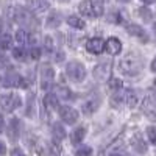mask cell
<instances>
[{
  "mask_svg": "<svg viewBox=\"0 0 156 156\" xmlns=\"http://www.w3.org/2000/svg\"><path fill=\"white\" fill-rule=\"evenodd\" d=\"M14 20L17 23H20L23 28H28V30H36L39 27V20L34 17L33 12L22 6L14 8Z\"/></svg>",
  "mask_w": 156,
  "mask_h": 156,
  "instance_id": "obj_2",
  "label": "cell"
},
{
  "mask_svg": "<svg viewBox=\"0 0 156 156\" xmlns=\"http://www.w3.org/2000/svg\"><path fill=\"white\" fill-rule=\"evenodd\" d=\"M125 14H123V12L122 11H112L111 12V14L108 16V20L109 22H114V23H122V17H123Z\"/></svg>",
  "mask_w": 156,
  "mask_h": 156,
  "instance_id": "obj_30",
  "label": "cell"
},
{
  "mask_svg": "<svg viewBox=\"0 0 156 156\" xmlns=\"http://www.w3.org/2000/svg\"><path fill=\"white\" fill-rule=\"evenodd\" d=\"M153 86H154V89H156V80H154V83H153Z\"/></svg>",
  "mask_w": 156,
  "mask_h": 156,
  "instance_id": "obj_47",
  "label": "cell"
},
{
  "mask_svg": "<svg viewBox=\"0 0 156 156\" xmlns=\"http://www.w3.org/2000/svg\"><path fill=\"white\" fill-rule=\"evenodd\" d=\"M59 25H61V14L56 11L50 12L48 17H47V27L48 28H58Z\"/></svg>",
  "mask_w": 156,
  "mask_h": 156,
  "instance_id": "obj_22",
  "label": "cell"
},
{
  "mask_svg": "<svg viewBox=\"0 0 156 156\" xmlns=\"http://www.w3.org/2000/svg\"><path fill=\"white\" fill-rule=\"evenodd\" d=\"M105 50L109 55H119L122 51V42L117 37H109L105 42Z\"/></svg>",
  "mask_w": 156,
  "mask_h": 156,
  "instance_id": "obj_13",
  "label": "cell"
},
{
  "mask_svg": "<svg viewBox=\"0 0 156 156\" xmlns=\"http://www.w3.org/2000/svg\"><path fill=\"white\" fill-rule=\"evenodd\" d=\"M31 108H33V95L30 94V95H28V109H27V115H33Z\"/></svg>",
  "mask_w": 156,
  "mask_h": 156,
  "instance_id": "obj_35",
  "label": "cell"
},
{
  "mask_svg": "<svg viewBox=\"0 0 156 156\" xmlns=\"http://www.w3.org/2000/svg\"><path fill=\"white\" fill-rule=\"evenodd\" d=\"M103 14V5L101 2H94V16H101Z\"/></svg>",
  "mask_w": 156,
  "mask_h": 156,
  "instance_id": "obj_33",
  "label": "cell"
},
{
  "mask_svg": "<svg viewBox=\"0 0 156 156\" xmlns=\"http://www.w3.org/2000/svg\"><path fill=\"white\" fill-rule=\"evenodd\" d=\"M51 133H53L55 140L61 142L64 139V136H66V129H64V126L59 125V123H53V126H51Z\"/></svg>",
  "mask_w": 156,
  "mask_h": 156,
  "instance_id": "obj_25",
  "label": "cell"
},
{
  "mask_svg": "<svg viewBox=\"0 0 156 156\" xmlns=\"http://www.w3.org/2000/svg\"><path fill=\"white\" fill-rule=\"evenodd\" d=\"M12 58L17 59V61H25L27 59V51L22 47H14L12 48Z\"/></svg>",
  "mask_w": 156,
  "mask_h": 156,
  "instance_id": "obj_26",
  "label": "cell"
},
{
  "mask_svg": "<svg viewBox=\"0 0 156 156\" xmlns=\"http://www.w3.org/2000/svg\"><path fill=\"white\" fill-rule=\"evenodd\" d=\"M56 2H69V0H56Z\"/></svg>",
  "mask_w": 156,
  "mask_h": 156,
  "instance_id": "obj_45",
  "label": "cell"
},
{
  "mask_svg": "<svg viewBox=\"0 0 156 156\" xmlns=\"http://www.w3.org/2000/svg\"><path fill=\"white\" fill-rule=\"evenodd\" d=\"M101 105V95L100 92H92L83 103V114L84 115H92Z\"/></svg>",
  "mask_w": 156,
  "mask_h": 156,
  "instance_id": "obj_4",
  "label": "cell"
},
{
  "mask_svg": "<svg viewBox=\"0 0 156 156\" xmlns=\"http://www.w3.org/2000/svg\"><path fill=\"white\" fill-rule=\"evenodd\" d=\"M123 103H126L129 108H134L137 105V94H136V90L126 89L125 94H123Z\"/></svg>",
  "mask_w": 156,
  "mask_h": 156,
  "instance_id": "obj_20",
  "label": "cell"
},
{
  "mask_svg": "<svg viewBox=\"0 0 156 156\" xmlns=\"http://www.w3.org/2000/svg\"><path fill=\"white\" fill-rule=\"evenodd\" d=\"M151 70H153V72H156V58L151 61Z\"/></svg>",
  "mask_w": 156,
  "mask_h": 156,
  "instance_id": "obj_41",
  "label": "cell"
},
{
  "mask_svg": "<svg viewBox=\"0 0 156 156\" xmlns=\"http://www.w3.org/2000/svg\"><path fill=\"white\" fill-rule=\"evenodd\" d=\"M3 129V119H2V115H0V131Z\"/></svg>",
  "mask_w": 156,
  "mask_h": 156,
  "instance_id": "obj_43",
  "label": "cell"
},
{
  "mask_svg": "<svg viewBox=\"0 0 156 156\" xmlns=\"http://www.w3.org/2000/svg\"><path fill=\"white\" fill-rule=\"evenodd\" d=\"M39 56H41V50H39L37 47L31 48V51H30V58H31V59H39Z\"/></svg>",
  "mask_w": 156,
  "mask_h": 156,
  "instance_id": "obj_34",
  "label": "cell"
},
{
  "mask_svg": "<svg viewBox=\"0 0 156 156\" xmlns=\"http://www.w3.org/2000/svg\"><path fill=\"white\" fill-rule=\"evenodd\" d=\"M12 47V39L9 34H2L0 36V48L2 50H8Z\"/></svg>",
  "mask_w": 156,
  "mask_h": 156,
  "instance_id": "obj_28",
  "label": "cell"
},
{
  "mask_svg": "<svg viewBox=\"0 0 156 156\" xmlns=\"http://www.w3.org/2000/svg\"><path fill=\"white\" fill-rule=\"evenodd\" d=\"M78 9H80V12L83 16H94V2L92 0H83V2H80V5H78Z\"/></svg>",
  "mask_w": 156,
  "mask_h": 156,
  "instance_id": "obj_19",
  "label": "cell"
},
{
  "mask_svg": "<svg viewBox=\"0 0 156 156\" xmlns=\"http://www.w3.org/2000/svg\"><path fill=\"white\" fill-rule=\"evenodd\" d=\"M119 2H129V0H119Z\"/></svg>",
  "mask_w": 156,
  "mask_h": 156,
  "instance_id": "obj_46",
  "label": "cell"
},
{
  "mask_svg": "<svg viewBox=\"0 0 156 156\" xmlns=\"http://www.w3.org/2000/svg\"><path fill=\"white\" fill-rule=\"evenodd\" d=\"M142 112H144L150 120L156 122V95H150L142 101Z\"/></svg>",
  "mask_w": 156,
  "mask_h": 156,
  "instance_id": "obj_6",
  "label": "cell"
},
{
  "mask_svg": "<svg viewBox=\"0 0 156 156\" xmlns=\"http://www.w3.org/2000/svg\"><path fill=\"white\" fill-rule=\"evenodd\" d=\"M126 31L131 34V36H136V37H139V39H142V41H147V34H145V31H144V28L142 27H139V25H136V23H128L126 25Z\"/></svg>",
  "mask_w": 156,
  "mask_h": 156,
  "instance_id": "obj_16",
  "label": "cell"
},
{
  "mask_svg": "<svg viewBox=\"0 0 156 156\" xmlns=\"http://www.w3.org/2000/svg\"><path fill=\"white\" fill-rule=\"evenodd\" d=\"M62 59H64V53H62V51H59V53H56V58H55V61L61 62Z\"/></svg>",
  "mask_w": 156,
  "mask_h": 156,
  "instance_id": "obj_40",
  "label": "cell"
},
{
  "mask_svg": "<svg viewBox=\"0 0 156 156\" xmlns=\"http://www.w3.org/2000/svg\"><path fill=\"white\" fill-rule=\"evenodd\" d=\"M25 3L30 8V11H34V12H44L50 6L48 0H25Z\"/></svg>",
  "mask_w": 156,
  "mask_h": 156,
  "instance_id": "obj_14",
  "label": "cell"
},
{
  "mask_svg": "<svg viewBox=\"0 0 156 156\" xmlns=\"http://www.w3.org/2000/svg\"><path fill=\"white\" fill-rule=\"evenodd\" d=\"M20 131H22L20 120L17 119V117H12V119L9 120V125H8V137H9V140L16 142L20 136Z\"/></svg>",
  "mask_w": 156,
  "mask_h": 156,
  "instance_id": "obj_11",
  "label": "cell"
},
{
  "mask_svg": "<svg viewBox=\"0 0 156 156\" xmlns=\"http://www.w3.org/2000/svg\"><path fill=\"white\" fill-rule=\"evenodd\" d=\"M56 97L64 98V100H70V98H73V92L66 86H56Z\"/></svg>",
  "mask_w": 156,
  "mask_h": 156,
  "instance_id": "obj_23",
  "label": "cell"
},
{
  "mask_svg": "<svg viewBox=\"0 0 156 156\" xmlns=\"http://www.w3.org/2000/svg\"><path fill=\"white\" fill-rule=\"evenodd\" d=\"M66 73L73 83H81L86 78V67L80 61H70L66 66Z\"/></svg>",
  "mask_w": 156,
  "mask_h": 156,
  "instance_id": "obj_3",
  "label": "cell"
},
{
  "mask_svg": "<svg viewBox=\"0 0 156 156\" xmlns=\"http://www.w3.org/2000/svg\"><path fill=\"white\" fill-rule=\"evenodd\" d=\"M51 47H53V44H51V39L50 37H45V50H51Z\"/></svg>",
  "mask_w": 156,
  "mask_h": 156,
  "instance_id": "obj_37",
  "label": "cell"
},
{
  "mask_svg": "<svg viewBox=\"0 0 156 156\" xmlns=\"http://www.w3.org/2000/svg\"><path fill=\"white\" fill-rule=\"evenodd\" d=\"M144 67V59L136 51H129L119 61V70L126 76H136Z\"/></svg>",
  "mask_w": 156,
  "mask_h": 156,
  "instance_id": "obj_1",
  "label": "cell"
},
{
  "mask_svg": "<svg viewBox=\"0 0 156 156\" xmlns=\"http://www.w3.org/2000/svg\"><path fill=\"white\" fill-rule=\"evenodd\" d=\"M44 106L50 108V109H59V101H58V97L56 94H47L44 97Z\"/></svg>",
  "mask_w": 156,
  "mask_h": 156,
  "instance_id": "obj_21",
  "label": "cell"
},
{
  "mask_svg": "<svg viewBox=\"0 0 156 156\" xmlns=\"http://www.w3.org/2000/svg\"><path fill=\"white\" fill-rule=\"evenodd\" d=\"M86 136V126H78L75 128L72 134H70V142H72V145H78L80 142L84 139Z\"/></svg>",
  "mask_w": 156,
  "mask_h": 156,
  "instance_id": "obj_18",
  "label": "cell"
},
{
  "mask_svg": "<svg viewBox=\"0 0 156 156\" xmlns=\"http://www.w3.org/2000/svg\"><path fill=\"white\" fill-rule=\"evenodd\" d=\"M153 30H154V36H156V23H153Z\"/></svg>",
  "mask_w": 156,
  "mask_h": 156,
  "instance_id": "obj_44",
  "label": "cell"
},
{
  "mask_svg": "<svg viewBox=\"0 0 156 156\" xmlns=\"http://www.w3.org/2000/svg\"><path fill=\"white\" fill-rule=\"evenodd\" d=\"M67 23L70 25L72 28H76V30H81V28H84V27H86V22H84V19L78 17V16H69Z\"/></svg>",
  "mask_w": 156,
  "mask_h": 156,
  "instance_id": "obj_24",
  "label": "cell"
},
{
  "mask_svg": "<svg viewBox=\"0 0 156 156\" xmlns=\"http://www.w3.org/2000/svg\"><path fill=\"white\" fill-rule=\"evenodd\" d=\"M86 48H87V51H90V53L98 55V53H101V51L105 50V41H103L101 37H92V39L87 41Z\"/></svg>",
  "mask_w": 156,
  "mask_h": 156,
  "instance_id": "obj_12",
  "label": "cell"
},
{
  "mask_svg": "<svg viewBox=\"0 0 156 156\" xmlns=\"http://www.w3.org/2000/svg\"><path fill=\"white\" fill-rule=\"evenodd\" d=\"M59 117L62 119L64 123H67V125H72L78 120V111L73 109L72 106H61L59 109Z\"/></svg>",
  "mask_w": 156,
  "mask_h": 156,
  "instance_id": "obj_8",
  "label": "cell"
},
{
  "mask_svg": "<svg viewBox=\"0 0 156 156\" xmlns=\"http://www.w3.org/2000/svg\"><path fill=\"white\" fill-rule=\"evenodd\" d=\"M53 78H55V70L50 66H47V64H44V66L41 67V87L44 90L48 89L51 81H53Z\"/></svg>",
  "mask_w": 156,
  "mask_h": 156,
  "instance_id": "obj_10",
  "label": "cell"
},
{
  "mask_svg": "<svg viewBox=\"0 0 156 156\" xmlns=\"http://www.w3.org/2000/svg\"><path fill=\"white\" fill-rule=\"evenodd\" d=\"M108 86H109V89L112 90L114 94H117L119 90H122V80H119V78H111Z\"/></svg>",
  "mask_w": 156,
  "mask_h": 156,
  "instance_id": "obj_29",
  "label": "cell"
},
{
  "mask_svg": "<svg viewBox=\"0 0 156 156\" xmlns=\"http://www.w3.org/2000/svg\"><path fill=\"white\" fill-rule=\"evenodd\" d=\"M142 2H144V3H147V5H150V3H154L156 0H142Z\"/></svg>",
  "mask_w": 156,
  "mask_h": 156,
  "instance_id": "obj_42",
  "label": "cell"
},
{
  "mask_svg": "<svg viewBox=\"0 0 156 156\" xmlns=\"http://www.w3.org/2000/svg\"><path fill=\"white\" fill-rule=\"evenodd\" d=\"M75 156H92V148H90V147H87V145H84V147H80V148L76 150Z\"/></svg>",
  "mask_w": 156,
  "mask_h": 156,
  "instance_id": "obj_32",
  "label": "cell"
},
{
  "mask_svg": "<svg viewBox=\"0 0 156 156\" xmlns=\"http://www.w3.org/2000/svg\"><path fill=\"white\" fill-rule=\"evenodd\" d=\"M109 73H111V66L108 62H100L94 67L92 70V75L97 81H106L109 78Z\"/></svg>",
  "mask_w": 156,
  "mask_h": 156,
  "instance_id": "obj_9",
  "label": "cell"
},
{
  "mask_svg": "<svg viewBox=\"0 0 156 156\" xmlns=\"http://www.w3.org/2000/svg\"><path fill=\"white\" fill-rule=\"evenodd\" d=\"M2 84L5 87H27L28 86L20 75H17L16 72H12V70L3 78V83Z\"/></svg>",
  "mask_w": 156,
  "mask_h": 156,
  "instance_id": "obj_7",
  "label": "cell"
},
{
  "mask_svg": "<svg viewBox=\"0 0 156 156\" xmlns=\"http://www.w3.org/2000/svg\"><path fill=\"white\" fill-rule=\"evenodd\" d=\"M5 153H6V147H5V144H3V142L0 140V156H3Z\"/></svg>",
  "mask_w": 156,
  "mask_h": 156,
  "instance_id": "obj_39",
  "label": "cell"
},
{
  "mask_svg": "<svg viewBox=\"0 0 156 156\" xmlns=\"http://www.w3.org/2000/svg\"><path fill=\"white\" fill-rule=\"evenodd\" d=\"M11 156H23V153H22V150L14 148V150H11Z\"/></svg>",
  "mask_w": 156,
  "mask_h": 156,
  "instance_id": "obj_38",
  "label": "cell"
},
{
  "mask_svg": "<svg viewBox=\"0 0 156 156\" xmlns=\"http://www.w3.org/2000/svg\"><path fill=\"white\" fill-rule=\"evenodd\" d=\"M16 41H17L19 44H31L33 41L36 42V37H33V34H31L30 31L20 28L19 31H16Z\"/></svg>",
  "mask_w": 156,
  "mask_h": 156,
  "instance_id": "obj_17",
  "label": "cell"
},
{
  "mask_svg": "<svg viewBox=\"0 0 156 156\" xmlns=\"http://www.w3.org/2000/svg\"><path fill=\"white\" fill-rule=\"evenodd\" d=\"M137 14L144 19L145 22H151V19H153V12H151L147 6H140V8L137 9Z\"/></svg>",
  "mask_w": 156,
  "mask_h": 156,
  "instance_id": "obj_27",
  "label": "cell"
},
{
  "mask_svg": "<svg viewBox=\"0 0 156 156\" xmlns=\"http://www.w3.org/2000/svg\"><path fill=\"white\" fill-rule=\"evenodd\" d=\"M20 103H22V100L17 94H6V95H3L2 98H0V105H2L3 111H6V112L16 111L20 106Z\"/></svg>",
  "mask_w": 156,
  "mask_h": 156,
  "instance_id": "obj_5",
  "label": "cell"
},
{
  "mask_svg": "<svg viewBox=\"0 0 156 156\" xmlns=\"http://www.w3.org/2000/svg\"><path fill=\"white\" fill-rule=\"evenodd\" d=\"M131 145H133L134 151H137L139 154L147 153V144H145L144 137L140 136V133H136V134L131 137Z\"/></svg>",
  "mask_w": 156,
  "mask_h": 156,
  "instance_id": "obj_15",
  "label": "cell"
},
{
  "mask_svg": "<svg viewBox=\"0 0 156 156\" xmlns=\"http://www.w3.org/2000/svg\"><path fill=\"white\" fill-rule=\"evenodd\" d=\"M109 156H126V154H125V151H122V150H112V151L109 153Z\"/></svg>",
  "mask_w": 156,
  "mask_h": 156,
  "instance_id": "obj_36",
  "label": "cell"
},
{
  "mask_svg": "<svg viewBox=\"0 0 156 156\" xmlns=\"http://www.w3.org/2000/svg\"><path fill=\"white\" fill-rule=\"evenodd\" d=\"M147 137H148V140L151 142L153 145H156V128L154 126H147Z\"/></svg>",
  "mask_w": 156,
  "mask_h": 156,
  "instance_id": "obj_31",
  "label": "cell"
}]
</instances>
